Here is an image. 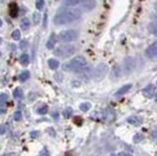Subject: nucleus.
<instances>
[{"mask_svg":"<svg viewBox=\"0 0 157 156\" xmlns=\"http://www.w3.org/2000/svg\"><path fill=\"white\" fill-rule=\"evenodd\" d=\"M90 107H91V104L90 102H82L80 104V109H81L82 112H88V110L90 109Z\"/></svg>","mask_w":157,"mask_h":156,"instance_id":"412c9836","label":"nucleus"},{"mask_svg":"<svg viewBox=\"0 0 157 156\" xmlns=\"http://www.w3.org/2000/svg\"><path fill=\"white\" fill-rule=\"evenodd\" d=\"M22 118H23L22 112H21V111H16V112H15V114H14V120L15 121H21V120H22Z\"/></svg>","mask_w":157,"mask_h":156,"instance_id":"c85d7f7f","label":"nucleus"},{"mask_svg":"<svg viewBox=\"0 0 157 156\" xmlns=\"http://www.w3.org/2000/svg\"><path fill=\"white\" fill-rule=\"evenodd\" d=\"M6 131H7V129H6L5 126H0V134H4Z\"/></svg>","mask_w":157,"mask_h":156,"instance_id":"c9c22d12","label":"nucleus"},{"mask_svg":"<svg viewBox=\"0 0 157 156\" xmlns=\"http://www.w3.org/2000/svg\"><path fill=\"white\" fill-rule=\"evenodd\" d=\"M48 66H49V68L52 69V70H56V69L59 68L60 63H59V61H58L57 59L51 58V59L48 60Z\"/></svg>","mask_w":157,"mask_h":156,"instance_id":"f8f14e48","label":"nucleus"},{"mask_svg":"<svg viewBox=\"0 0 157 156\" xmlns=\"http://www.w3.org/2000/svg\"><path fill=\"white\" fill-rule=\"evenodd\" d=\"M41 155L39 156H49V153H48V151L46 150V148H43L42 150L41 151V153H39Z\"/></svg>","mask_w":157,"mask_h":156,"instance_id":"72a5a7b5","label":"nucleus"},{"mask_svg":"<svg viewBox=\"0 0 157 156\" xmlns=\"http://www.w3.org/2000/svg\"><path fill=\"white\" fill-rule=\"evenodd\" d=\"M128 123H130L131 125H135V126H138L141 122L137 116H131V117L128 118Z\"/></svg>","mask_w":157,"mask_h":156,"instance_id":"2eb2a0df","label":"nucleus"},{"mask_svg":"<svg viewBox=\"0 0 157 156\" xmlns=\"http://www.w3.org/2000/svg\"><path fill=\"white\" fill-rule=\"evenodd\" d=\"M8 99V95L6 93H1L0 94V102L3 103V102H6Z\"/></svg>","mask_w":157,"mask_h":156,"instance_id":"2f4dec72","label":"nucleus"},{"mask_svg":"<svg viewBox=\"0 0 157 156\" xmlns=\"http://www.w3.org/2000/svg\"><path fill=\"white\" fill-rule=\"evenodd\" d=\"M79 33L77 30H62L59 35H58V39L61 42H71L74 41L78 38Z\"/></svg>","mask_w":157,"mask_h":156,"instance_id":"20e7f679","label":"nucleus"},{"mask_svg":"<svg viewBox=\"0 0 157 156\" xmlns=\"http://www.w3.org/2000/svg\"><path fill=\"white\" fill-rule=\"evenodd\" d=\"M30 79V72L29 71H23L22 73L20 74V76H19V79L22 82H26V81H27V79Z\"/></svg>","mask_w":157,"mask_h":156,"instance_id":"aec40b11","label":"nucleus"},{"mask_svg":"<svg viewBox=\"0 0 157 156\" xmlns=\"http://www.w3.org/2000/svg\"><path fill=\"white\" fill-rule=\"evenodd\" d=\"M33 21L35 23V25H38L41 23V14L38 12H35L33 14Z\"/></svg>","mask_w":157,"mask_h":156,"instance_id":"5701e85b","label":"nucleus"},{"mask_svg":"<svg viewBox=\"0 0 157 156\" xmlns=\"http://www.w3.org/2000/svg\"><path fill=\"white\" fill-rule=\"evenodd\" d=\"M87 66V60L84 56H77L63 65V70L66 72L78 73L84 67Z\"/></svg>","mask_w":157,"mask_h":156,"instance_id":"f03ea898","label":"nucleus"},{"mask_svg":"<svg viewBox=\"0 0 157 156\" xmlns=\"http://www.w3.org/2000/svg\"><path fill=\"white\" fill-rule=\"evenodd\" d=\"M44 0H36L35 2V7L36 9H38V10H42V9L44 8Z\"/></svg>","mask_w":157,"mask_h":156,"instance_id":"bb28decb","label":"nucleus"},{"mask_svg":"<svg viewBox=\"0 0 157 156\" xmlns=\"http://www.w3.org/2000/svg\"><path fill=\"white\" fill-rule=\"evenodd\" d=\"M55 41H56V38H55V35L52 33L50 35V38H48L47 42H46V48H48V49H53L55 46Z\"/></svg>","mask_w":157,"mask_h":156,"instance_id":"ddd939ff","label":"nucleus"},{"mask_svg":"<svg viewBox=\"0 0 157 156\" xmlns=\"http://www.w3.org/2000/svg\"><path fill=\"white\" fill-rule=\"evenodd\" d=\"M117 156H132L130 153H128V152H119Z\"/></svg>","mask_w":157,"mask_h":156,"instance_id":"4c0bfd02","label":"nucleus"},{"mask_svg":"<svg viewBox=\"0 0 157 156\" xmlns=\"http://www.w3.org/2000/svg\"><path fill=\"white\" fill-rule=\"evenodd\" d=\"M80 76H81V78L82 79H90L91 77H92V74H93V71H92V69H91V67L90 66H85L84 67L82 70H80V71L78 72Z\"/></svg>","mask_w":157,"mask_h":156,"instance_id":"6e6552de","label":"nucleus"},{"mask_svg":"<svg viewBox=\"0 0 157 156\" xmlns=\"http://www.w3.org/2000/svg\"><path fill=\"white\" fill-rule=\"evenodd\" d=\"M17 15H18V6L15 3H13L10 6V16L12 18H16Z\"/></svg>","mask_w":157,"mask_h":156,"instance_id":"6ab92c4d","label":"nucleus"},{"mask_svg":"<svg viewBox=\"0 0 157 156\" xmlns=\"http://www.w3.org/2000/svg\"><path fill=\"white\" fill-rule=\"evenodd\" d=\"M81 2H82V0H64L63 4L65 6H68V7H73V6L80 4Z\"/></svg>","mask_w":157,"mask_h":156,"instance_id":"dca6fc26","label":"nucleus"},{"mask_svg":"<svg viewBox=\"0 0 157 156\" xmlns=\"http://www.w3.org/2000/svg\"><path fill=\"white\" fill-rule=\"evenodd\" d=\"M148 30L150 32V33H152V35H156V25H155L154 23L149 24Z\"/></svg>","mask_w":157,"mask_h":156,"instance_id":"c756f323","label":"nucleus"},{"mask_svg":"<svg viewBox=\"0 0 157 156\" xmlns=\"http://www.w3.org/2000/svg\"><path fill=\"white\" fill-rule=\"evenodd\" d=\"M47 112H48V109H47V107H46V106H41V107H39V108L38 109V114H41V115H45Z\"/></svg>","mask_w":157,"mask_h":156,"instance_id":"cd10ccee","label":"nucleus"},{"mask_svg":"<svg viewBox=\"0 0 157 156\" xmlns=\"http://www.w3.org/2000/svg\"><path fill=\"white\" fill-rule=\"evenodd\" d=\"M30 134V136H32L33 139H36V137L38 136V131H33Z\"/></svg>","mask_w":157,"mask_h":156,"instance_id":"473e14b6","label":"nucleus"},{"mask_svg":"<svg viewBox=\"0 0 157 156\" xmlns=\"http://www.w3.org/2000/svg\"><path fill=\"white\" fill-rule=\"evenodd\" d=\"M12 38H13L14 40H19V39L21 38V32H20V30H13V32H12Z\"/></svg>","mask_w":157,"mask_h":156,"instance_id":"393cba45","label":"nucleus"},{"mask_svg":"<svg viewBox=\"0 0 157 156\" xmlns=\"http://www.w3.org/2000/svg\"><path fill=\"white\" fill-rule=\"evenodd\" d=\"M27 47H29V41L27 40H22L20 42V48L21 49L25 50V49H27Z\"/></svg>","mask_w":157,"mask_h":156,"instance_id":"7c9ffc66","label":"nucleus"},{"mask_svg":"<svg viewBox=\"0 0 157 156\" xmlns=\"http://www.w3.org/2000/svg\"><path fill=\"white\" fill-rule=\"evenodd\" d=\"M23 94H24L23 90L21 87H16L13 91V96H14V98H16V99H21L23 97Z\"/></svg>","mask_w":157,"mask_h":156,"instance_id":"f3484780","label":"nucleus"},{"mask_svg":"<svg viewBox=\"0 0 157 156\" xmlns=\"http://www.w3.org/2000/svg\"><path fill=\"white\" fill-rule=\"evenodd\" d=\"M46 25H47V12H45V13H44V18H43V27H45Z\"/></svg>","mask_w":157,"mask_h":156,"instance_id":"f704fd0d","label":"nucleus"},{"mask_svg":"<svg viewBox=\"0 0 157 156\" xmlns=\"http://www.w3.org/2000/svg\"><path fill=\"white\" fill-rule=\"evenodd\" d=\"M157 54V46H156V42H153L151 45H149L147 47V49L145 50V55L150 59H153V58L156 57Z\"/></svg>","mask_w":157,"mask_h":156,"instance_id":"1a4fd4ad","label":"nucleus"},{"mask_svg":"<svg viewBox=\"0 0 157 156\" xmlns=\"http://www.w3.org/2000/svg\"><path fill=\"white\" fill-rule=\"evenodd\" d=\"M132 87H133V85H132L131 84H125V85H123L122 87H120L119 90L116 91V93H115V96H121V95H123V94L127 93L128 91L130 90Z\"/></svg>","mask_w":157,"mask_h":156,"instance_id":"9b49d317","label":"nucleus"},{"mask_svg":"<svg viewBox=\"0 0 157 156\" xmlns=\"http://www.w3.org/2000/svg\"><path fill=\"white\" fill-rule=\"evenodd\" d=\"M107 72H108V67H107L106 64L101 63L94 69L92 76H93V77L96 79H100L107 74Z\"/></svg>","mask_w":157,"mask_h":156,"instance_id":"423d86ee","label":"nucleus"},{"mask_svg":"<svg viewBox=\"0 0 157 156\" xmlns=\"http://www.w3.org/2000/svg\"><path fill=\"white\" fill-rule=\"evenodd\" d=\"M20 26H21V29H22V30H27L30 27V20L27 19V18H23V19L21 20V22H20Z\"/></svg>","mask_w":157,"mask_h":156,"instance_id":"4468645a","label":"nucleus"},{"mask_svg":"<svg viewBox=\"0 0 157 156\" xmlns=\"http://www.w3.org/2000/svg\"><path fill=\"white\" fill-rule=\"evenodd\" d=\"M143 94L146 97H152L155 94V85L148 84L143 90Z\"/></svg>","mask_w":157,"mask_h":156,"instance_id":"9d476101","label":"nucleus"},{"mask_svg":"<svg viewBox=\"0 0 157 156\" xmlns=\"http://www.w3.org/2000/svg\"><path fill=\"white\" fill-rule=\"evenodd\" d=\"M82 16V10L78 8H70L61 10L55 15L53 22L55 25L62 26L79 20Z\"/></svg>","mask_w":157,"mask_h":156,"instance_id":"f257e3e1","label":"nucleus"},{"mask_svg":"<svg viewBox=\"0 0 157 156\" xmlns=\"http://www.w3.org/2000/svg\"><path fill=\"white\" fill-rule=\"evenodd\" d=\"M76 50L77 49L74 45L64 44V45H61V46H59V47H57L54 51V54L56 55L57 57L66 59V58L73 56V55L76 53Z\"/></svg>","mask_w":157,"mask_h":156,"instance_id":"7ed1b4c3","label":"nucleus"},{"mask_svg":"<svg viewBox=\"0 0 157 156\" xmlns=\"http://www.w3.org/2000/svg\"><path fill=\"white\" fill-rule=\"evenodd\" d=\"M20 63L22 64V65H27L30 62V57H29V55H27V53H23L22 55L20 56Z\"/></svg>","mask_w":157,"mask_h":156,"instance_id":"a211bd4d","label":"nucleus"},{"mask_svg":"<svg viewBox=\"0 0 157 156\" xmlns=\"http://www.w3.org/2000/svg\"><path fill=\"white\" fill-rule=\"evenodd\" d=\"M135 68V62L134 58L131 56L126 57L124 61H123V72L127 75L132 74L134 72Z\"/></svg>","mask_w":157,"mask_h":156,"instance_id":"39448f33","label":"nucleus"},{"mask_svg":"<svg viewBox=\"0 0 157 156\" xmlns=\"http://www.w3.org/2000/svg\"><path fill=\"white\" fill-rule=\"evenodd\" d=\"M73 114V109L71 108V107H67V108L63 111V115H64V118L66 119H69L71 116Z\"/></svg>","mask_w":157,"mask_h":156,"instance_id":"b1692460","label":"nucleus"},{"mask_svg":"<svg viewBox=\"0 0 157 156\" xmlns=\"http://www.w3.org/2000/svg\"><path fill=\"white\" fill-rule=\"evenodd\" d=\"M112 76H113V78H119L120 76H121V68H120L119 66H116L113 68Z\"/></svg>","mask_w":157,"mask_h":156,"instance_id":"4be33fe9","label":"nucleus"},{"mask_svg":"<svg viewBox=\"0 0 157 156\" xmlns=\"http://www.w3.org/2000/svg\"><path fill=\"white\" fill-rule=\"evenodd\" d=\"M5 113H6V108L4 106L0 105V115H3V114H5Z\"/></svg>","mask_w":157,"mask_h":156,"instance_id":"e433bc0d","label":"nucleus"},{"mask_svg":"<svg viewBox=\"0 0 157 156\" xmlns=\"http://www.w3.org/2000/svg\"><path fill=\"white\" fill-rule=\"evenodd\" d=\"M95 6H96V1L95 0H82V2L80 3L81 10H84L87 12L93 10Z\"/></svg>","mask_w":157,"mask_h":156,"instance_id":"0eeeda50","label":"nucleus"},{"mask_svg":"<svg viewBox=\"0 0 157 156\" xmlns=\"http://www.w3.org/2000/svg\"><path fill=\"white\" fill-rule=\"evenodd\" d=\"M0 57H1V52H0Z\"/></svg>","mask_w":157,"mask_h":156,"instance_id":"ea45409f","label":"nucleus"},{"mask_svg":"<svg viewBox=\"0 0 157 156\" xmlns=\"http://www.w3.org/2000/svg\"><path fill=\"white\" fill-rule=\"evenodd\" d=\"M2 26V21H1V19H0V27Z\"/></svg>","mask_w":157,"mask_h":156,"instance_id":"58836bf2","label":"nucleus"},{"mask_svg":"<svg viewBox=\"0 0 157 156\" xmlns=\"http://www.w3.org/2000/svg\"><path fill=\"white\" fill-rule=\"evenodd\" d=\"M143 139H144L143 134H135V136H134V142H135V143H138V142H143Z\"/></svg>","mask_w":157,"mask_h":156,"instance_id":"a878e982","label":"nucleus"}]
</instances>
